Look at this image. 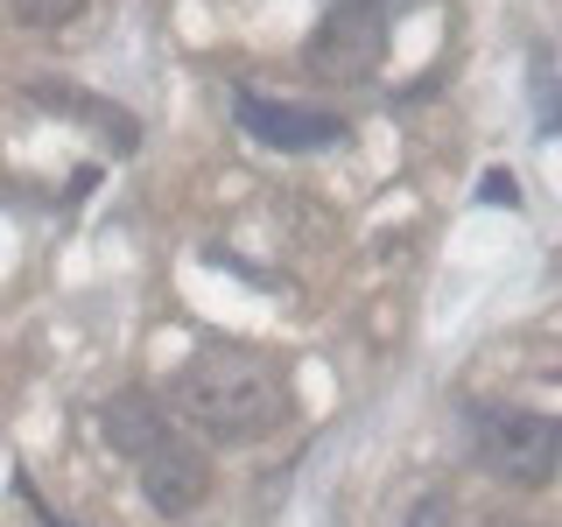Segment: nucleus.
<instances>
[{"instance_id":"f257e3e1","label":"nucleus","mask_w":562,"mask_h":527,"mask_svg":"<svg viewBox=\"0 0 562 527\" xmlns=\"http://www.w3.org/2000/svg\"><path fill=\"white\" fill-rule=\"evenodd\" d=\"M176 415L211 444H260L295 415V373L260 345H204L176 373Z\"/></svg>"},{"instance_id":"f03ea898","label":"nucleus","mask_w":562,"mask_h":527,"mask_svg":"<svg viewBox=\"0 0 562 527\" xmlns=\"http://www.w3.org/2000/svg\"><path fill=\"white\" fill-rule=\"evenodd\" d=\"M471 450L492 479L506 485H549L555 457H562V436L549 415L535 408H479L471 415Z\"/></svg>"},{"instance_id":"7ed1b4c3","label":"nucleus","mask_w":562,"mask_h":527,"mask_svg":"<svg viewBox=\"0 0 562 527\" xmlns=\"http://www.w3.org/2000/svg\"><path fill=\"white\" fill-rule=\"evenodd\" d=\"M380 57H386V14L351 8V0H338V8L316 22L310 49H303V64H310L324 85H359V78H373Z\"/></svg>"},{"instance_id":"20e7f679","label":"nucleus","mask_w":562,"mask_h":527,"mask_svg":"<svg viewBox=\"0 0 562 527\" xmlns=\"http://www.w3.org/2000/svg\"><path fill=\"white\" fill-rule=\"evenodd\" d=\"M134 464H140V492H148V506H155V514H190V506H198L204 500V492H211V464H204V450H190L183 444V436H162V444H148V450H140L134 457Z\"/></svg>"},{"instance_id":"39448f33","label":"nucleus","mask_w":562,"mask_h":527,"mask_svg":"<svg viewBox=\"0 0 562 527\" xmlns=\"http://www.w3.org/2000/svg\"><path fill=\"white\" fill-rule=\"evenodd\" d=\"M239 127L254 134V141H268V148H289V155H303V148H338V141L351 134L338 113H310V105H274V99H260V92H239Z\"/></svg>"},{"instance_id":"423d86ee","label":"nucleus","mask_w":562,"mask_h":527,"mask_svg":"<svg viewBox=\"0 0 562 527\" xmlns=\"http://www.w3.org/2000/svg\"><path fill=\"white\" fill-rule=\"evenodd\" d=\"M99 429H105V444H113V450L140 457L148 444H162V436H169V415L155 408L148 394H120V401H105V408H99Z\"/></svg>"},{"instance_id":"0eeeda50","label":"nucleus","mask_w":562,"mask_h":527,"mask_svg":"<svg viewBox=\"0 0 562 527\" xmlns=\"http://www.w3.org/2000/svg\"><path fill=\"white\" fill-rule=\"evenodd\" d=\"M29 99H35V105H57V113H85V120H99V127H105V141H113L120 155L134 148V120H127V113H113V105H92V99L64 92V85H35Z\"/></svg>"},{"instance_id":"6e6552de","label":"nucleus","mask_w":562,"mask_h":527,"mask_svg":"<svg viewBox=\"0 0 562 527\" xmlns=\"http://www.w3.org/2000/svg\"><path fill=\"white\" fill-rule=\"evenodd\" d=\"M85 0H8V14L22 29H57V22H70V14H78Z\"/></svg>"},{"instance_id":"1a4fd4ad","label":"nucleus","mask_w":562,"mask_h":527,"mask_svg":"<svg viewBox=\"0 0 562 527\" xmlns=\"http://www.w3.org/2000/svg\"><path fill=\"white\" fill-rule=\"evenodd\" d=\"M485 204H520V183H514V176H499V169H492V176H485Z\"/></svg>"},{"instance_id":"9d476101","label":"nucleus","mask_w":562,"mask_h":527,"mask_svg":"<svg viewBox=\"0 0 562 527\" xmlns=\"http://www.w3.org/2000/svg\"><path fill=\"white\" fill-rule=\"evenodd\" d=\"M443 520H450V506H443V500H436V492H429V500L415 506V520H408V527H443Z\"/></svg>"},{"instance_id":"9b49d317","label":"nucleus","mask_w":562,"mask_h":527,"mask_svg":"<svg viewBox=\"0 0 562 527\" xmlns=\"http://www.w3.org/2000/svg\"><path fill=\"white\" fill-rule=\"evenodd\" d=\"M351 8H373V14H394V8H415V0H351Z\"/></svg>"},{"instance_id":"f8f14e48","label":"nucleus","mask_w":562,"mask_h":527,"mask_svg":"<svg viewBox=\"0 0 562 527\" xmlns=\"http://www.w3.org/2000/svg\"><path fill=\"white\" fill-rule=\"evenodd\" d=\"M43 527H70V520H57V514H43Z\"/></svg>"}]
</instances>
